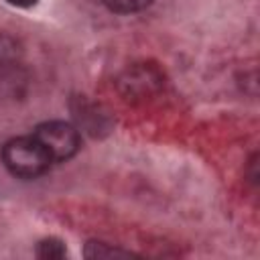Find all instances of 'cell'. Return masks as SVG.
I'll return each instance as SVG.
<instances>
[{
    "instance_id": "cell-1",
    "label": "cell",
    "mask_w": 260,
    "mask_h": 260,
    "mask_svg": "<svg viewBox=\"0 0 260 260\" xmlns=\"http://www.w3.org/2000/svg\"><path fill=\"white\" fill-rule=\"evenodd\" d=\"M2 162L12 175L32 179L43 175L53 160L43 148V144L30 134L8 140L2 146Z\"/></svg>"
},
{
    "instance_id": "cell-2",
    "label": "cell",
    "mask_w": 260,
    "mask_h": 260,
    "mask_svg": "<svg viewBox=\"0 0 260 260\" xmlns=\"http://www.w3.org/2000/svg\"><path fill=\"white\" fill-rule=\"evenodd\" d=\"M32 136L43 144L51 160H67L71 158L79 148V134L77 130L61 120L43 122L35 128Z\"/></svg>"
},
{
    "instance_id": "cell-3",
    "label": "cell",
    "mask_w": 260,
    "mask_h": 260,
    "mask_svg": "<svg viewBox=\"0 0 260 260\" xmlns=\"http://www.w3.org/2000/svg\"><path fill=\"white\" fill-rule=\"evenodd\" d=\"M104 6L112 12L118 14H132V12H140L146 6L152 4V0H102Z\"/></svg>"
},
{
    "instance_id": "cell-4",
    "label": "cell",
    "mask_w": 260,
    "mask_h": 260,
    "mask_svg": "<svg viewBox=\"0 0 260 260\" xmlns=\"http://www.w3.org/2000/svg\"><path fill=\"white\" fill-rule=\"evenodd\" d=\"M37 256L39 258H63L65 256V246L55 238L43 240L37 248Z\"/></svg>"
},
{
    "instance_id": "cell-5",
    "label": "cell",
    "mask_w": 260,
    "mask_h": 260,
    "mask_svg": "<svg viewBox=\"0 0 260 260\" xmlns=\"http://www.w3.org/2000/svg\"><path fill=\"white\" fill-rule=\"evenodd\" d=\"M130 252L118 250V248H110L104 242H89L85 248V256L87 258H104V256H128Z\"/></svg>"
},
{
    "instance_id": "cell-6",
    "label": "cell",
    "mask_w": 260,
    "mask_h": 260,
    "mask_svg": "<svg viewBox=\"0 0 260 260\" xmlns=\"http://www.w3.org/2000/svg\"><path fill=\"white\" fill-rule=\"evenodd\" d=\"M8 4H12V6H16V8H30V6H35L39 0H6Z\"/></svg>"
}]
</instances>
